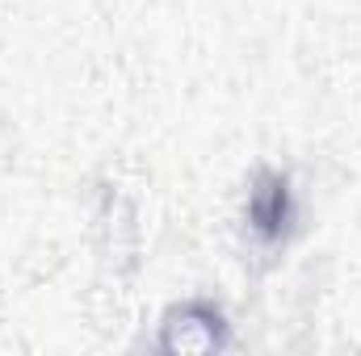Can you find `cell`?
<instances>
[{"instance_id":"6da1fadb","label":"cell","mask_w":361,"mask_h":356,"mask_svg":"<svg viewBox=\"0 0 361 356\" xmlns=\"http://www.w3.org/2000/svg\"><path fill=\"white\" fill-rule=\"evenodd\" d=\"M248 222L261 239H281L286 235V222H290V189L277 172H265V177L252 184L248 193Z\"/></svg>"}]
</instances>
